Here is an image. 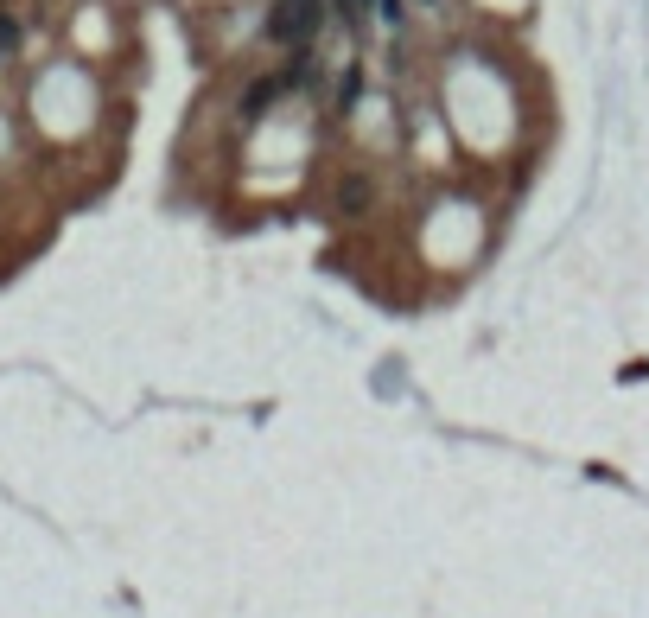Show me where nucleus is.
I'll return each mask as SVG.
<instances>
[{
    "label": "nucleus",
    "instance_id": "nucleus-1",
    "mask_svg": "<svg viewBox=\"0 0 649 618\" xmlns=\"http://www.w3.org/2000/svg\"><path fill=\"white\" fill-rule=\"evenodd\" d=\"M312 32H319V0H274L268 39H280V45H312Z\"/></svg>",
    "mask_w": 649,
    "mask_h": 618
},
{
    "label": "nucleus",
    "instance_id": "nucleus-2",
    "mask_svg": "<svg viewBox=\"0 0 649 618\" xmlns=\"http://www.w3.org/2000/svg\"><path fill=\"white\" fill-rule=\"evenodd\" d=\"M338 211H350V217H357V211H370V179H363V173L338 179Z\"/></svg>",
    "mask_w": 649,
    "mask_h": 618
},
{
    "label": "nucleus",
    "instance_id": "nucleus-3",
    "mask_svg": "<svg viewBox=\"0 0 649 618\" xmlns=\"http://www.w3.org/2000/svg\"><path fill=\"white\" fill-rule=\"evenodd\" d=\"M287 83H293V77H261L255 90H249V102H242V115H261V109H268V102H274L280 90H287Z\"/></svg>",
    "mask_w": 649,
    "mask_h": 618
}]
</instances>
